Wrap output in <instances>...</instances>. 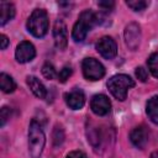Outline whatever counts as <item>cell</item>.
<instances>
[{
    "mask_svg": "<svg viewBox=\"0 0 158 158\" xmlns=\"http://www.w3.org/2000/svg\"><path fill=\"white\" fill-rule=\"evenodd\" d=\"M46 144V136L41 125L32 120L28 127V152L31 158H41Z\"/></svg>",
    "mask_w": 158,
    "mask_h": 158,
    "instance_id": "6da1fadb",
    "label": "cell"
},
{
    "mask_svg": "<svg viewBox=\"0 0 158 158\" xmlns=\"http://www.w3.org/2000/svg\"><path fill=\"white\" fill-rule=\"evenodd\" d=\"M99 22L98 15L91 10H85L79 15L78 21L75 22L72 32V37L75 42H81L85 40L88 32Z\"/></svg>",
    "mask_w": 158,
    "mask_h": 158,
    "instance_id": "7a4b0ae2",
    "label": "cell"
},
{
    "mask_svg": "<svg viewBox=\"0 0 158 158\" xmlns=\"http://www.w3.org/2000/svg\"><path fill=\"white\" fill-rule=\"evenodd\" d=\"M135 86V81L133 79H131L128 75L126 74H117L114 75L109 79L107 81V88L110 90V93L120 101H123L127 96V91L128 89Z\"/></svg>",
    "mask_w": 158,
    "mask_h": 158,
    "instance_id": "3957f363",
    "label": "cell"
},
{
    "mask_svg": "<svg viewBox=\"0 0 158 158\" xmlns=\"http://www.w3.org/2000/svg\"><path fill=\"white\" fill-rule=\"evenodd\" d=\"M27 30L35 37H43L48 31V15L43 9H36L27 20Z\"/></svg>",
    "mask_w": 158,
    "mask_h": 158,
    "instance_id": "277c9868",
    "label": "cell"
},
{
    "mask_svg": "<svg viewBox=\"0 0 158 158\" xmlns=\"http://www.w3.org/2000/svg\"><path fill=\"white\" fill-rule=\"evenodd\" d=\"M81 69L88 80H99L105 75L104 65L95 58H85L81 63Z\"/></svg>",
    "mask_w": 158,
    "mask_h": 158,
    "instance_id": "5b68a950",
    "label": "cell"
},
{
    "mask_svg": "<svg viewBox=\"0 0 158 158\" xmlns=\"http://www.w3.org/2000/svg\"><path fill=\"white\" fill-rule=\"evenodd\" d=\"M141 42V28L136 22H130L125 28V43L131 51H136Z\"/></svg>",
    "mask_w": 158,
    "mask_h": 158,
    "instance_id": "8992f818",
    "label": "cell"
},
{
    "mask_svg": "<svg viewBox=\"0 0 158 158\" xmlns=\"http://www.w3.org/2000/svg\"><path fill=\"white\" fill-rule=\"evenodd\" d=\"M96 51L104 58L112 59L117 54V46H116V42L111 37L105 36V37H101L98 41V43H96Z\"/></svg>",
    "mask_w": 158,
    "mask_h": 158,
    "instance_id": "52a82bcc",
    "label": "cell"
},
{
    "mask_svg": "<svg viewBox=\"0 0 158 158\" xmlns=\"http://www.w3.org/2000/svg\"><path fill=\"white\" fill-rule=\"evenodd\" d=\"M54 44L58 49H64L68 44V28L63 20H57L53 26Z\"/></svg>",
    "mask_w": 158,
    "mask_h": 158,
    "instance_id": "ba28073f",
    "label": "cell"
},
{
    "mask_svg": "<svg viewBox=\"0 0 158 158\" xmlns=\"http://www.w3.org/2000/svg\"><path fill=\"white\" fill-rule=\"evenodd\" d=\"M36 56V49L33 47V44L31 42L27 41H22L17 44L16 47V52H15V57L16 60L19 63H27L31 62Z\"/></svg>",
    "mask_w": 158,
    "mask_h": 158,
    "instance_id": "9c48e42d",
    "label": "cell"
},
{
    "mask_svg": "<svg viewBox=\"0 0 158 158\" xmlns=\"http://www.w3.org/2000/svg\"><path fill=\"white\" fill-rule=\"evenodd\" d=\"M90 107L93 110V112L98 116H104L106 115L109 111H110V107H111V104H110V100L107 99L106 95L104 94H98V95H94L91 98V101H90Z\"/></svg>",
    "mask_w": 158,
    "mask_h": 158,
    "instance_id": "30bf717a",
    "label": "cell"
},
{
    "mask_svg": "<svg viewBox=\"0 0 158 158\" xmlns=\"http://www.w3.org/2000/svg\"><path fill=\"white\" fill-rule=\"evenodd\" d=\"M130 139L135 147L142 149L146 147V144L148 142V131L143 126L135 127L130 133Z\"/></svg>",
    "mask_w": 158,
    "mask_h": 158,
    "instance_id": "8fae6325",
    "label": "cell"
},
{
    "mask_svg": "<svg viewBox=\"0 0 158 158\" xmlns=\"http://www.w3.org/2000/svg\"><path fill=\"white\" fill-rule=\"evenodd\" d=\"M64 99H65L67 105L73 110H79L85 104V96H84L83 91L78 90V89H75L70 93H67L64 95Z\"/></svg>",
    "mask_w": 158,
    "mask_h": 158,
    "instance_id": "7c38bea8",
    "label": "cell"
},
{
    "mask_svg": "<svg viewBox=\"0 0 158 158\" xmlns=\"http://www.w3.org/2000/svg\"><path fill=\"white\" fill-rule=\"evenodd\" d=\"M15 16V6L11 2L1 1L0 2V25L4 26Z\"/></svg>",
    "mask_w": 158,
    "mask_h": 158,
    "instance_id": "4fadbf2b",
    "label": "cell"
},
{
    "mask_svg": "<svg viewBox=\"0 0 158 158\" xmlns=\"http://www.w3.org/2000/svg\"><path fill=\"white\" fill-rule=\"evenodd\" d=\"M27 84H28L31 91H32L38 99H44V98H46V94H47L46 88L43 86V84L40 81L38 78H36V77H33V75H28V77H27Z\"/></svg>",
    "mask_w": 158,
    "mask_h": 158,
    "instance_id": "5bb4252c",
    "label": "cell"
},
{
    "mask_svg": "<svg viewBox=\"0 0 158 158\" xmlns=\"http://www.w3.org/2000/svg\"><path fill=\"white\" fill-rule=\"evenodd\" d=\"M146 112H147L149 120H151L153 123L158 125V95L152 96V98L147 101Z\"/></svg>",
    "mask_w": 158,
    "mask_h": 158,
    "instance_id": "9a60e30c",
    "label": "cell"
},
{
    "mask_svg": "<svg viewBox=\"0 0 158 158\" xmlns=\"http://www.w3.org/2000/svg\"><path fill=\"white\" fill-rule=\"evenodd\" d=\"M0 88L4 93L9 94V93H12L16 89V84H15L14 79L10 75H7L5 73H1L0 74Z\"/></svg>",
    "mask_w": 158,
    "mask_h": 158,
    "instance_id": "2e32d148",
    "label": "cell"
},
{
    "mask_svg": "<svg viewBox=\"0 0 158 158\" xmlns=\"http://www.w3.org/2000/svg\"><path fill=\"white\" fill-rule=\"evenodd\" d=\"M149 72L152 73L153 77L158 78V53H152L147 60Z\"/></svg>",
    "mask_w": 158,
    "mask_h": 158,
    "instance_id": "e0dca14e",
    "label": "cell"
},
{
    "mask_svg": "<svg viewBox=\"0 0 158 158\" xmlns=\"http://www.w3.org/2000/svg\"><path fill=\"white\" fill-rule=\"evenodd\" d=\"M52 137H53V146L54 147H59L63 143V141H64V131H63V128L60 126L59 127L56 126Z\"/></svg>",
    "mask_w": 158,
    "mask_h": 158,
    "instance_id": "ac0fdd59",
    "label": "cell"
},
{
    "mask_svg": "<svg viewBox=\"0 0 158 158\" xmlns=\"http://www.w3.org/2000/svg\"><path fill=\"white\" fill-rule=\"evenodd\" d=\"M126 4L128 7H131L135 11H142L148 6V1L146 0H130V1H126Z\"/></svg>",
    "mask_w": 158,
    "mask_h": 158,
    "instance_id": "d6986e66",
    "label": "cell"
},
{
    "mask_svg": "<svg viewBox=\"0 0 158 158\" xmlns=\"http://www.w3.org/2000/svg\"><path fill=\"white\" fill-rule=\"evenodd\" d=\"M42 74L47 78V79H53L56 77V69L51 63H46L42 67Z\"/></svg>",
    "mask_w": 158,
    "mask_h": 158,
    "instance_id": "ffe728a7",
    "label": "cell"
},
{
    "mask_svg": "<svg viewBox=\"0 0 158 158\" xmlns=\"http://www.w3.org/2000/svg\"><path fill=\"white\" fill-rule=\"evenodd\" d=\"M70 75H72V68H70V67H64V68L59 72V74H58V80H59L60 83H64Z\"/></svg>",
    "mask_w": 158,
    "mask_h": 158,
    "instance_id": "44dd1931",
    "label": "cell"
},
{
    "mask_svg": "<svg viewBox=\"0 0 158 158\" xmlns=\"http://www.w3.org/2000/svg\"><path fill=\"white\" fill-rule=\"evenodd\" d=\"M10 109L4 106L1 110H0V126H4L6 123V121L10 118Z\"/></svg>",
    "mask_w": 158,
    "mask_h": 158,
    "instance_id": "7402d4cb",
    "label": "cell"
},
{
    "mask_svg": "<svg viewBox=\"0 0 158 158\" xmlns=\"http://www.w3.org/2000/svg\"><path fill=\"white\" fill-rule=\"evenodd\" d=\"M136 77L141 80V81H147L148 79V73L143 67H137L136 68Z\"/></svg>",
    "mask_w": 158,
    "mask_h": 158,
    "instance_id": "603a6c76",
    "label": "cell"
},
{
    "mask_svg": "<svg viewBox=\"0 0 158 158\" xmlns=\"http://www.w3.org/2000/svg\"><path fill=\"white\" fill-rule=\"evenodd\" d=\"M65 158H86V154L81 151H73V152L68 153Z\"/></svg>",
    "mask_w": 158,
    "mask_h": 158,
    "instance_id": "cb8c5ba5",
    "label": "cell"
},
{
    "mask_svg": "<svg viewBox=\"0 0 158 158\" xmlns=\"http://www.w3.org/2000/svg\"><path fill=\"white\" fill-rule=\"evenodd\" d=\"M98 5H99L101 9H104V10H111L115 4H114V1H99Z\"/></svg>",
    "mask_w": 158,
    "mask_h": 158,
    "instance_id": "d4e9b609",
    "label": "cell"
},
{
    "mask_svg": "<svg viewBox=\"0 0 158 158\" xmlns=\"http://www.w3.org/2000/svg\"><path fill=\"white\" fill-rule=\"evenodd\" d=\"M0 42H1V49H6V47L9 46V38L5 35L0 36Z\"/></svg>",
    "mask_w": 158,
    "mask_h": 158,
    "instance_id": "484cf974",
    "label": "cell"
},
{
    "mask_svg": "<svg viewBox=\"0 0 158 158\" xmlns=\"http://www.w3.org/2000/svg\"><path fill=\"white\" fill-rule=\"evenodd\" d=\"M149 158H158V151H154V152H152Z\"/></svg>",
    "mask_w": 158,
    "mask_h": 158,
    "instance_id": "4316f807",
    "label": "cell"
}]
</instances>
